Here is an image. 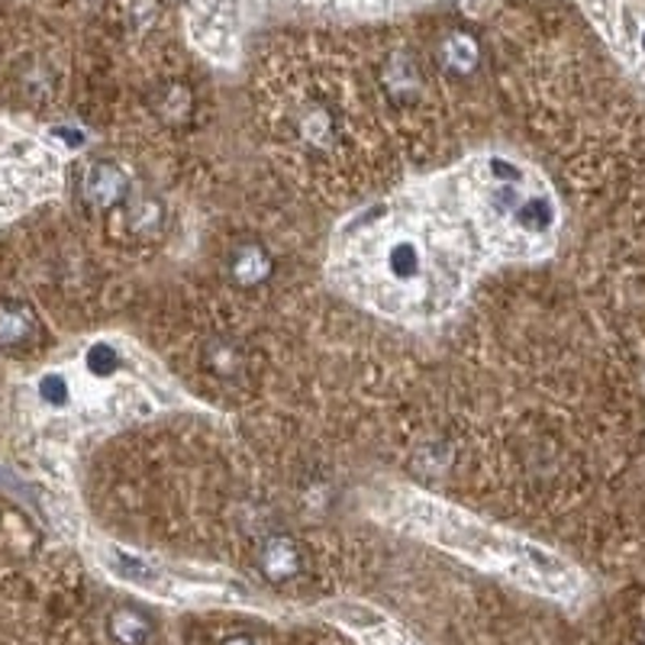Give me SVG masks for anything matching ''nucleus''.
Instances as JSON below:
<instances>
[{
	"instance_id": "15",
	"label": "nucleus",
	"mask_w": 645,
	"mask_h": 645,
	"mask_svg": "<svg viewBox=\"0 0 645 645\" xmlns=\"http://www.w3.org/2000/svg\"><path fill=\"white\" fill-rule=\"evenodd\" d=\"M639 45H643V52H645V30H643V36H639Z\"/></svg>"
},
{
	"instance_id": "1",
	"label": "nucleus",
	"mask_w": 645,
	"mask_h": 645,
	"mask_svg": "<svg viewBox=\"0 0 645 645\" xmlns=\"http://www.w3.org/2000/svg\"><path fill=\"white\" fill-rule=\"evenodd\" d=\"M126 188H129V178L114 161H94L81 178V198L94 210H110L126 201Z\"/></svg>"
},
{
	"instance_id": "12",
	"label": "nucleus",
	"mask_w": 645,
	"mask_h": 645,
	"mask_svg": "<svg viewBox=\"0 0 645 645\" xmlns=\"http://www.w3.org/2000/svg\"><path fill=\"white\" fill-rule=\"evenodd\" d=\"M159 114L165 120H184L191 114V94L181 84H171L159 94Z\"/></svg>"
},
{
	"instance_id": "13",
	"label": "nucleus",
	"mask_w": 645,
	"mask_h": 645,
	"mask_svg": "<svg viewBox=\"0 0 645 645\" xmlns=\"http://www.w3.org/2000/svg\"><path fill=\"white\" fill-rule=\"evenodd\" d=\"M40 398L45 403H52V406H62L72 398V388H68V381L62 374H45L40 381Z\"/></svg>"
},
{
	"instance_id": "16",
	"label": "nucleus",
	"mask_w": 645,
	"mask_h": 645,
	"mask_svg": "<svg viewBox=\"0 0 645 645\" xmlns=\"http://www.w3.org/2000/svg\"><path fill=\"white\" fill-rule=\"evenodd\" d=\"M643 645H645V633H643Z\"/></svg>"
},
{
	"instance_id": "9",
	"label": "nucleus",
	"mask_w": 645,
	"mask_h": 645,
	"mask_svg": "<svg viewBox=\"0 0 645 645\" xmlns=\"http://www.w3.org/2000/svg\"><path fill=\"white\" fill-rule=\"evenodd\" d=\"M110 636L120 645H142L149 639V620L139 610L123 606L110 616Z\"/></svg>"
},
{
	"instance_id": "10",
	"label": "nucleus",
	"mask_w": 645,
	"mask_h": 645,
	"mask_svg": "<svg viewBox=\"0 0 645 645\" xmlns=\"http://www.w3.org/2000/svg\"><path fill=\"white\" fill-rule=\"evenodd\" d=\"M123 223L129 233L136 236H146L149 230H156L161 223V210L156 201H146V198H133V201H123Z\"/></svg>"
},
{
	"instance_id": "5",
	"label": "nucleus",
	"mask_w": 645,
	"mask_h": 645,
	"mask_svg": "<svg viewBox=\"0 0 645 645\" xmlns=\"http://www.w3.org/2000/svg\"><path fill=\"white\" fill-rule=\"evenodd\" d=\"M423 265H426L423 249H420L413 240L391 242V245H388V252H384V268H388V275H391L394 282H401V284L420 282Z\"/></svg>"
},
{
	"instance_id": "14",
	"label": "nucleus",
	"mask_w": 645,
	"mask_h": 645,
	"mask_svg": "<svg viewBox=\"0 0 645 645\" xmlns=\"http://www.w3.org/2000/svg\"><path fill=\"white\" fill-rule=\"evenodd\" d=\"M223 645H255V643H252L249 636H233V639H226Z\"/></svg>"
},
{
	"instance_id": "2",
	"label": "nucleus",
	"mask_w": 645,
	"mask_h": 645,
	"mask_svg": "<svg viewBox=\"0 0 645 645\" xmlns=\"http://www.w3.org/2000/svg\"><path fill=\"white\" fill-rule=\"evenodd\" d=\"M272 272H275V262H272L268 249L258 242H240L230 252V278L242 287L265 284L272 278Z\"/></svg>"
},
{
	"instance_id": "8",
	"label": "nucleus",
	"mask_w": 645,
	"mask_h": 645,
	"mask_svg": "<svg viewBox=\"0 0 645 645\" xmlns=\"http://www.w3.org/2000/svg\"><path fill=\"white\" fill-rule=\"evenodd\" d=\"M514 220L526 233H546L556 223V207L549 198H524L514 207Z\"/></svg>"
},
{
	"instance_id": "6",
	"label": "nucleus",
	"mask_w": 645,
	"mask_h": 645,
	"mask_svg": "<svg viewBox=\"0 0 645 645\" xmlns=\"http://www.w3.org/2000/svg\"><path fill=\"white\" fill-rule=\"evenodd\" d=\"M203 362H207V368H210L216 378H230V381H236L242 371H245V356H242L240 346H233L230 339L210 342L207 352H203Z\"/></svg>"
},
{
	"instance_id": "4",
	"label": "nucleus",
	"mask_w": 645,
	"mask_h": 645,
	"mask_svg": "<svg viewBox=\"0 0 645 645\" xmlns=\"http://www.w3.org/2000/svg\"><path fill=\"white\" fill-rule=\"evenodd\" d=\"M36 336V317L27 304L20 300H3L0 304V349H23Z\"/></svg>"
},
{
	"instance_id": "11",
	"label": "nucleus",
	"mask_w": 645,
	"mask_h": 645,
	"mask_svg": "<svg viewBox=\"0 0 645 645\" xmlns=\"http://www.w3.org/2000/svg\"><path fill=\"white\" fill-rule=\"evenodd\" d=\"M84 362H87V371L94 378H114L120 371V352L110 342H97V346L87 349V359Z\"/></svg>"
},
{
	"instance_id": "3",
	"label": "nucleus",
	"mask_w": 645,
	"mask_h": 645,
	"mask_svg": "<svg viewBox=\"0 0 645 645\" xmlns=\"http://www.w3.org/2000/svg\"><path fill=\"white\" fill-rule=\"evenodd\" d=\"M258 564L268 581H290L300 574V549L290 536H272L258 552Z\"/></svg>"
},
{
	"instance_id": "7",
	"label": "nucleus",
	"mask_w": 645,
	"mask_h": 645,
	"mask_svg": "<svg viewBox=\"0 0 645 645\" xmlns=\"http://www.w3.org/2000/svg\"><path fill=\"white\" fill-rule=\"evenodd\" d=\"M440 55H443L445 68L452 72H472L478 65V42L472 40L468 33H448L443 42H440Z\"/></svg>"
}]
</instances>
